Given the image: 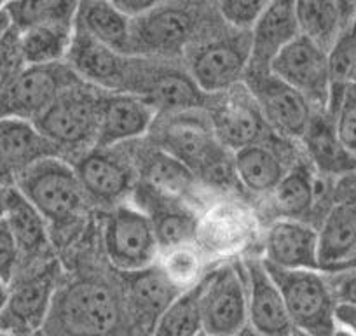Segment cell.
I'll return each mask as SVG.
<instances>
[{
	"instance_id": "obj_4",
	"label": "cell",
	"mask_w": 356,
	"mask_h": 336,
	"mask_svg": "<svg viewBox=\"0 0 356 336\" xmlns=\"http://www.w3.org/2000/svg\"><path fill=\"white\" fill-rule=\"evenodd\" d=\"M266 265L278 286L297 335L334 336L339 329L337 301L327 277L316 270H282Z\"/></svg>"
},
{
	"instance_id": "obj_21",
	"label": "cell",
	"mask_w": 356,
	"mask_h": 336,
	"mask_svg": "<svg viewBox=\"0 0 356 336\" xmlns=\"http://www.w3.org/2000/svg\"><path fill=\"white\" fill-rule=\"evenodd\" d=\"M318 231L299 219H280L269 226L264 238L267 265L282 270H316L320 272Z\"/></svg>"
},
{
	"instance_id": "obj_54",
	"label": "cell",
	"mask_w": 356,
	"mask_h": 336,
	"mask_svg": "<svg viewBox=\"0 0 356 336\" xmlns=\"http://www.w3.org/2000/svg\"><path fill=\"white\" fill-rule=\"evenodd\" d=\"M197 336H208V335H204V333H201V335H197Z\"/></svg>"
},
{
	"instance_id": "obj_52",
	"label": "cell",
	"mask_w": 356,
	"mask_h": 336,
	"mask_svg": "<svg viewBox=\"0 0 356 336\" xmlns=\"http://www.w3.org/2000/svg\"><path fill=\"white\" fill-rule=\"evenodd\" d=\"M353 82H356V67H355V74H353Z\"/></svg>"
},
{
	"instance_id": "obj_32",
	"label": "cell",
	"mask_w": 356,
	"mask_h": 336,
	"mask_svg": "<svg viewBox=\"0 0 356 336\" xmlns=\"http://www.w3.org/2000/svg\"><path fill=\"white\" fill-rule=\"evenodd\" d=\"M143 174V183L157 188L159 191L173 194L177 198H186L196 186V176L186 165H182L164 151L156 149L147 153L140 163Z\"/></svg>"
},
{
	"instance_id": "obj_46",
	"label": "cell",
	"mask_w": 356,
	"mask_h": 336,
	"mask_svg": "<svg viewBox=\"0 0 356 336\" xmlns=\"http://www.w3.org/2000/svg\"><path fill=\"white\" fill-rule=\"evenodd\" d=\"M11 18H9L8 11H6V4L0 6V39L6 36L9 29H11Z\"/></svg>"
},
{
	"instance_id": "obj_27",
	"label": "cell",
	"mask_w": 356,
	"mask_h": 336,
	"mask_svg": "<svg viewBox=\"0 0 356 336\" xmlns=\"http://www.w3.org/2000/svg\"><path fill=\"white\" fill-rule=\"evenodd\" d=\"M320 238V270L330 273L351 268L356 256V208L349 205L335 207L318 231Z\"/></svg>"
},
{
	"instance_id": "obj_50",
	"label": "cell",
	"mask_w": 356,
	"mask_h": 336,
	"mask_svg": "<svg viewBox=\"0 0 356 336\" xmlns=\"http://www.w3.org/2000/svg\"><path fill=\"white\" fill-rule=\"evenodd\" d=\"M334 336H355V335H353V333H349V331H346V329L339 328L337 331H335Z\"/></svg>"
},
{
	"instance_id": "obj_48",
	"label": "cell",
	"mask_w": 356,
	"mask_h": 336,
	"mask_svg": "<svg viewBox=\"0 0 356 336\" xmlns=\"http://www.w3.org/2000/svg\"><path fill=\"white\" fill-rule=\"evenodd\" d=\"M9 188H2L0 186V221L4 219L6 214V193H8Z\"/></svg>"
},
{
	"instance_id": "obj_28",
	"label": "cell",
	"mask_w": 356,
	"mask_h": 336,
	"mask_svg": "<svg viewBox=\"0 0 356 336\" xmlns=\"http://www.w3.org/2000/svg\"><path fill=\"white\" fill-rule=\"evenodd\" d=\"M75 23L86 33L122 56H133L131 22L112 2H81Z\"/></svg>"
},
{
	"instance_id": "obj_10",
	"label": "cell",
	"mask_w": 356,
	"mask_h": 336,
	"mask_svg": "<svg viewBox=\"0 0 356 336\" xmlns=\"http://www.w3.org/2000/svg\"><path fill=\"white\" fill-rule=\"evenodd\" d=\"M203 333L238 336L248 328V294L243 266L225 265L203 277Z\"/></svg>"
},
{
	"instance_id": "obj_38",
	"label": "cell",
	"mask_w": 356,
	"mask_h": 336,
	"mask_svg": "<svg viewBox=\"0 0 356 336\" xmlns=\"http://www.w3.org/2000/svg\"><path fill=\"white\" fill-rule=\"evenodd\" d=\"M159 266L168 279L182 291L196 286L201 277V252L193 245L175 247L164 250Z\"/></svg>"
},
{
	"instance_id": "obj_12",
	"label": "cell",
	"mask_w": 356,
	"mask_h": 336,
	"mask_svg": "<svg viewBox=\"0 0 356 336\" xmlns=\"http://www.w3.org/2000/svg\"><path fill=\"white\" fill-rule=\"evenodd\" d=\"M271 74L306 98L311 107L327 112L332 90L327 51L299 36L273 61Z\"/></svg>"
},
{
	"instance_id": "obj_23",
	"label": "cell",
	"mask_w": 356,
	"mask_h": 336,
	"mask_svg": "<svg viewBox=\"0 0 356 336\" xmlns=\"http://www.w3.org/2000/svg\"><path fill=\"white\" fill-rule=\"evenodd\" d=\"M121 277L124 279L122 296L136 331L142 329L150 335L157 319L184 291L168 279L159 265Z\"/></svg>"
},
{
	"instance_id": "obj_18",
	"label": "cell",
	"mask_w": 356,
	"mask_h": 336,
	"mask_svg": "<svg viewBox=\"0 0 356 336\" xmlns=\"http://www.w3.org/2000/svg\"><path fill=\"white\" fill-rule=\"evenodd\" d=\"M248 294V326L260 336H296L285 301L259 258L243 263Z\"/></svg>"
},
{
	"instance_id": "obj_37",
	"label": "cell",
	"mask_w": 356,
	"mask_h": 336,
	"mask_svg": "<svg viewBox=\"0 0 356 336\" xmlns=\"http://www.w3.org/2000/svg\"><path fill=\"white\" fill-rule=\"evenodd\" d=\"M79 2H65V0H37V2H11L6 4L13 26L25 32L32 26L44 23L58 22V20H74L77 16Z\"/></svg>"
},
{
	"instance_id": "obj_53",
	"label": "cell",
	"mask_w": 356,
	"mask_h": 336,
	"mask_svg": "<svg viewBox=\"0 0 356 336\" xmlns=\"http://www.w3.org/2000/svg\"><path fill=\"white\" fill-rule=\"evenodd\" d=\"M353 30H355V32H356V18H355V22H353Z\"/></svg>"
},
{
	"instance_id": "obj_2",
	"label": "cell",
	"mask_w": 356,
	"mask_h": 336,
	"mask_svg": "<svg viewBox=\"0 0 356 336\" xmlns=\"http://www.w3.org/2000/svg\"><path fill=\"white\" fill-rule=\"evenodd\" d=\"M15 188L56 233L70 231L88 208L89 200L77 174L63 158L39 161L16 177Z\"/></svg>"
},
{
	"instance_id": "obj_29",
	"label": "cell",
	"mask_w": 356,
	"mask_h": 336,
	"mask_svg": "<svg viewBox=\"0 0 356 336\" xmlns=\"http://www.w3.org/2000/svg\"><path fill=\"white\" fill-rule=\"evenodd\" d=\"M239 183L252 193H273L286 174L282 156L267 144H253L232 154Z\"/></svg>"
},
{
	"instance_id": "obj_22",
	"label": "cell",
	"mask_w": 356,
	"mask_h": 336,
	"mask_svg": "<svg viewBox=\"0 0 356 336\" xmlns=\"http://www.w3.org/2000/svg\"><path fill=\"white\" fill-rule=\"evenodd\" d=\"M156 116V109L138 95L105 93L95 147L114 149L119 144L147 135Z\"/></svg>"
},
{
	"instance_id": "obj_17",
	"label": "cell",
	"mask_w": 356,
	"mask_h": 336,
	"mask_svg": "<svg viewBox=\"0 0 356 336\" xmlns=\"http://www.w3.org/2000/svg\"><path fill=\"white\" fill-rule=\"evenodd\" d=\"M131 58L104 46L75 23L74 39L65 63L84 84L107 93H126Z\"/></svg>"
},
{
	"instance_id": "obj_25",
	"label": "cell",
	"mask_w": 356,
	"mask_h": 336,
	"mask_svg": "<svg viewBox=\"0 0 356 336\" xmlns=\"http://www.w3.org/2000/svg\"><path fill=\"white\" fill-rule=\"evenodd\" d=\"M0 153L16 177L47 158H61V151L37 130L32 121L19 118L0 119Z\"/></svg>"
},
{
	"instance_id": "obj_30",
	"label": "cell",
	"mask_w": 356,
	"mask_h": 336,
	"mask_svg": "<svg viewBox=\"0 0 356 336\" xmlns=\"http://www.w3.org/2000/svg\"><path fill=\"white\" fill-rule=\"evenodd\" d=\"M75 32L74 20H58L22 32V47L26 67L63 63Z\"/></svg>"
},
{
	"instance_id": "obj_20",
	"label": "cell",
	"mask_w": 356,
	"mask_h": 336,
	"mask_svg": "<svg viewBox=\"0 0 356 336\" xmlns=\"http://www.w3.org/2000/svg\"><path fill=\"white\" fill-rule=\"evenodd\" d=\"M299 36L296 2H267V8L250 32V61L246 74H269L273 61Z\"/></svg>"
},
{
	"instance_id": "obj_39",
	"label": "cell",
	"mask_w": 356,
	"mask_h": 336,
	"mask_svg": "<svg viewBox=\"0 0 356 336\" xmlns=\"http://www.w3.org/2000/svg\"><path fill=\"white\" fill-rule=\"evenodd\" d=\"M218 16L231 26L234 32L250 33L259 18L262 16L267 2L259 0H220L215 4Z\"/></svg>"
},
{
	"instance_id": "obj_24",
	"label": "cell",
	"mask_w": 356,
	"mask_h": 336,
	"mask_svg": "<svg viewBox=\"0 0 356 336\" xmlns=\"http://www.w3.org/2000/svg\"><path fill=\"white\" fill-rule=\"evenodd\" d=\"M296 16L300 36L330 53L342 33L356 18V4L351 2H296Z\"/></svg>"
},
{
	"instance_id": "obj_15",
	"label": "cell",
	"mask_w": 356,
	"mask_h": 336,
	"mask_svg": "<svg viewBox=\"0 0 356 336\" xmlns=\"http://www.w3.org/2000/svg\"><path fill=\"white\" fill-rule=\"evenodd\" d=\"M246 88L255 98L267 126L286 139H302L313 121V107L276 75L246 74Z\"/></svg>"
},
{
	"instance_id": "obj_16",
	"label": "cell",
	"mask_w": 356,
	"mask_h": 336,
	"mask_svg": "<svg viewBox=\"0 0 356 336\" xmlns=\"http://www.w3.org/2000/svg\"><path fill=\"white\" fill-rule=\"evenodd\" d=\"M133 194L135 207L145 212L152 222L161 252L175 247L193 245L197 238L200 219L193 208L184 204L182 198L163 193L143 181L135 184Z\"/></svg>"
},
{
	"instance_id": "obj_43",
	"label": "cell",
	"mask_w": 356,
	"mask_h": 336,
	"mask_svg": "<svg viewBox=\"0 0 356 336\" xmlns=\"http://www.w3.org/2000/svg\"><path fill=\"white\" fill-rule=\"evenodd\" d=\"M114 8L121 15H124L129 22L142 18L143 15L154 9L157 6L156 0H112Z\"/></svg>"
},
{
	"instance_id": "obj_51",
	"label": "cell",
	"mask_w": 356,
	"mask_h": 336,
	"mask_svg": "<svg viewBox=\"0 0 356 336\" xmlns=\"http://www.w3.org/2000/svg\"><path fill=\"white\" fill-rule=\"evenodd\" d=\"M0 336H44V335L42 331H39V333H32V335H2V333H0Z\"/></svg>"
},
{
	"instance_id": "obj_26",
	"label": "cell",
	"mask_w": 356,
	"mask_h": 336,
	"mask_svg": "<svg viewBox=\"0 0 356 336\" xmlns=\"http://www.w3.org/2000/svg\"><path fill=\"white\" fill-rule=\"evenodd\" d=\"M13 236L18 245L19 256H25L29 261H39L49 249V226L40 212L16 190L9 188L6 193V214Z\"/></svg>"
},
{
	"instance_id": "obj_1",
	"label": "cell",
	"mask_w": 356,
	"mask_h": 336,
	"mask_svg": "<svg viewBox=\"0 0 356 336\" xmlns=\"http://www.w3.org/2000/svg\"><path fill=\"white\" fill-rule=\"evenodd\" d=\"M44 336H133L135 324L124 296L111 284L95 277H79L58 286Z\"/></svg>"
},
{
	"instance_id": "obj_19",
	"label": "cell",
	"mask_w": 356,
	"mask_h": 336,
	"mask_svg": "<svg viewBox=\"0 0 356 336\" xmlns=\"http://www.w3.org/2000/svg\"><path fill=\"white\" fill-rule=\"evenodd\" d=\"M72 167L88 200L100 205L118 204L136 184L133 168L122 158L115 156L112 149L93 147Z\"/></svg>"
},
{
	"instance_id": "obj_34",
	"label": "cell",
	"mask_w": 356,
	"mask_h": 336,
	"mask_svg": "<svg viewBox=\"0 0 356 336\" xmlns=\"http://www.w3.org/2000/svg\"><path fill=\"white\" fill-rule=\"evenodd\" d=\"M321 114L323 112H320V116H314L306 135L302 137L314 163L327 172L355 170L356 160L351 154L346 153L344 147L339 144L332 119Z\"/></svg>"
},
{
	"instance_id": "obj_11",
	"label": "cell",
	"mask_w": 356,
	"mask_h": 336,
	"mask_svg": "<svg viewBox=\"0 0 356 336\" xmlns=\"http://www.w3.org/2000/svg\"><path fill=\"white\" fill-rule=\"evenodd\" d=\"M250 61V33L211 37L189 51V74L211 97L245 81Z\"/></svg>"
},
{
	"instance_id": "obj_42",
	"label": "cell",
	"mask_w": 356,
	"mask_h": 336,
	"mask_svg": "<svg viewBox=\"0 0 356 336\" xmlns=\"http://www.w3.org/2000/svg\"><path fill=\"white\" fill-rule=\"evenodd\" d=\"M327 280L337 305L356 307V266L330 273Z\"/></svg>"
},
{
	"instance_id": "obj_8",
	"label": "cell",
	"mask_w": 356,
	"mask_h": 336,
	"mask_svg": "<svg viewBox=\"0 0 356 336\" xmlns=\"http://www.w3.org/2000/svg\"><path fill=\"white\" fill-rule=\"evenodd\" d=\"M82 82L67 63L30 65L6 82L0 97V119L35 121L65 90Z\"/></svg>"
},
{
	"instance_id": "obj_40",
	"label": "cell",
	"mask_w": 356,
	"mask_h": 336,
	"mask_svg": "<svg viewBox=\"0 0 356 336\" xmlns=\"http://www.w3.org/2000/svg\"><path fill=\"white\" fill-rule=\"evenodd\" d=\"M25 67L26 63L25 56H23L22 32L11 25V29L0 39V77L4 79L6 82L11 81Z\"/></svg>"
},
{
	"instance_id": "obj_41",
	"label": "cell",
	"mask_w": 356,
	"mask_h": 336,
	"mask_svg": "<svg viewBox=\"0 0 356 336\" xmlns=\"http://www.w3.org/2000/svg\"><path fill=\"white\" fill-rule=\"evenodd\" d=\"M19 261V250L8 222L0 221V279L9 284Z\"/></svg>"
},
{
	"instance_id": "obj_6",
	"label": "cell",
	"mask_w": 356,
	"mask_h": 336,
	"mask_svg": "<svg viewBox=\"0 0 356 336\" xmlns=\"http://www.w3.org/2000/svg\"><path fill=\"white\" fill-rule=\"evenodd\" d=\"M126 93L145 98L156 112L184 114L207 109L208 97L197 86L189 70L150 61V58H131Z\"/></svg>"
},
{
	"instance_id": "obj_44",
	"label": "cell",
	"mask_w": 356,
	"mask_h": 336,
	"mask_svg": "<svg viewBox=\"0 0 356 336\" xmlns=\"http://www.w3.org/2000/svg\"><path fill=\"white\" fill-rule=\"evenodd\" d=\"M337 317L339 328L346 329V331L353 333L356 336V307H349V305H337Z\"/></svg>"
},
{
	"instance_id": "obj_45",
	"label": "cell",
	"mask_w": 356,
	"mask_h": 336,
	"mask_svg": "<svg viewBox=\"0 0 356 336\" xmlns=\"http://www.w3.org/2000/svg\"><path fill=\"white\" fill-rule=\"evenodd\" d=\"M16 184V174L4 158V154L0 153V186L2 188H13Z\"/></svg>"
},
{
	"instance_id": "obj_7",
	"label": "cell",
	"mask_w": 356,
	"mask_h": 336,
	"mask_svg": "<svg viewBox=\"0 0 356 336\" xmlns=\"http://www.w3.org/2000/svg\"><path fill=\"white\" fill-rule=\"evenodd\" d=\"M197 26V4L157 2L147 15L131 22L133 56H173L193 43Z\"/></svg>"
},
{
	"instance_id": "obj_5",
	"label": "cell",
	"mask_w": 356,
	"mask_h": 336,
	"mask_svg": "<svg viewBox=\"0 0 356 336\" xmlns=\"http://www.w3.org/2000/svg\"><path fill=\"white\" fill-rule=\"evenodd\" d=\"M105 93L107 91L79 82L65 90L33 125L61 153L95 147Z\"/></svg>"
},
{
	"instance_id": "obj_3",
	"label": "cell",
	"mask_w": 356,
	"mask_h": 336,
	"mask_svg": "<svg viewBox=\"0 0 356 336\" xmlns=\"http://www.w3.org/2000/svg\"><path fill=\"white\" fill-rule=\"evenodd\" d=\"M197 112L171 114L163 126L154 132V144L182 165H186L194 176L204 181L220 184L225 183L229 172L234 174L229 151L218 142L210 121L201 119Z\"/></svg>"
},
{
	"instance_id": "obj_35",
	"label": "cell",
	"mask_w": 356,
	"mask_h": 336,
	"mask_svg": "<svg viewBox=\"0 0 356 336\" xmlns=\"http://www.w3.org/2000/svg\"><path fill=\"white\" fill-rule=\"evenodd\" d=\"M314 179L309 165L299 161L283 176L273 191L275 204L286 219H297L311 211L314 201Z\"/></svg>"
},
{
	"instance_id": "obj_14",
	"label": "cell",
	"mask_w": 356,
	"mask_h": 336,
	"mask_svg": "<svg viewBox=\"0 0 356 336\" xmlns=\"http://www.w3.org/2000/svg\"><path fill=\"white\" fill-rule=\"evenodd\" d=\"M58 263L47 259L9 289V300L0 314L2 335L39 333L49 314L58 289Z\"/></svg>"
},
{
	"instance_id": "obj_49",
	"label": "cell",
	"mask_w": 356,
	"mask_h": 336,
	"mask_svg": "<svg viewBox=\"0 0 356 336\" xmlns=\"http://www.w3.org/2000/svg\"><path fill=\"white\" fill-rule=\"evenodd\" d=\"M238 336H260V335H259V333H255V331H253V329L250 328V326H248V328H246V329H243V331L239 333Z\"/></svg>"
},
{
	"instance_id": "obj_36",
	"label": "cell",
	"mask_w": 356,
	"mask_h": 336,
	"mask_svg": "<svg viewBox=\"0 0 356 336\" xmlns=\"http://www.w3.org/2000/svg\"><path fill=\"white\" fill-rule=\"evenodd\" d=\"M339 144L356 160V82L334 84L327 112Z\"/></svg>"
},
{
	"instance_id": "obj_31",
	"label": "cell",
	"mask_w": 356,
	"mask_h": 336,
	"mask_svg": "<svg viewBox=\"0 0 356 336\" xmlns=\"http://www.w3.org/2000/svg\"><path fill=\"white\" fill-rule=\"evenodd\" d=\"M252 233V221L250 215L243 208L236 205H222V207L213 208L207 215V221L197 229V236L203 242L204 249L211 252H227V250H236L250 240Z\"/></svg>"
},
{
	"instance_id": "obj_9",
	"label": "cell",
	"mask_w": 356,
	"mask_h": 336,
	"mask_svg": "<svg viewBox=\"0 0 356 336\" xmlns=\"http://www.w3.org/2000/svg\"><path fill=\"white\" fill-rule=\"evenodd\" d=\"M105 254L121 275L156 265L159 243L145 212L131 205H119L111 212L104 233Z\"/></svg>"
},
{
	"instance_id": "obj_13",
	"label": "cell",
	"mask_w": 356,
	"mask_h": 336,
	"mask_svg": "<svg viewBox=\"0 0 356 336\" xmlns=\"http://www.w3.org/2000/svg\"><path fill=\"white\" fill-rule=\"evenodd\" d=\"M207 111L215 137L232 153L260 144L269 128L245 82L218 95H211Z\"/></svg>"
},
{
	"instance_id": "obj_47",
	"label": "cell",
	"mask_w": 356,
	"mask_h": 336,
	"mask_svg": "<svg viewBox=\"0 0 356 336\" xmlns=\"http://www.w3.org/2000/svg\"><path fill=\"white\" fill-rule=\"evenodd\" d=\"M8 300H9V287L4 280L0 279V314L4 312L6 305H8Z\"/></svg>"
},
{
	"instance_id": "obj_33",
	"label": "cell",
	"mask_w": 356,
	"mask_h": 336,
	"mask_svg": "<svg viewBox=\"0 0 356 336\" xmlns=\"http://www.w3.org/2000/svg\"><path fill=\"white\" fill-rule=\"evenodd\" d=\"M201 296H203V279L184 291L154 324L149 336H197L203 333L201 319Z\"/></svg>"
}]
</instances>
